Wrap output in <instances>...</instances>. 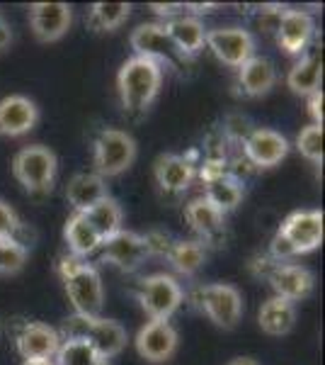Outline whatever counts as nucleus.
Here are the masks:
<instances>
[{
	"mask_svg": "<svg viewBox=\"0 0 325 365\" xmlns=\"http://www.w3.org/2000/svg\"><path fill=\"white\" fill-rule=\"evenodd\" d=\"M163 86V68L156 61L149 58L132 56L122 63L119 73H117V91L124 113L134 120L146 115V110L153 105Z\"/></svg>",
	"mask_w": 325,
	"mask_h": 365,
	"instance_id": "nucleus-1",
	"label": "nucleus"
},
{
	"mask_svg": "<svg viewBox=\"0 0 325 365\" xmlns=\"http://www.w3.org/2000/svg\"><path fill=\"white\" fill-rule=\"evenodd\" d=\"M58 275H61L75 314L100 317L105 307V287L97 268L87 263L85 258L63 256L58 261Z\"/></svg>",
	"mask_w": 325,
	"mask_h": 365,
	"instance_id": "nucleus-2",
	"label": "nucleus"
},
{
	"mask_svg": "<svg viewBox=\"0 0 325 365\" xmlns=\"http://www.w3.org/2000/svg\"><path fill=\"white\" fill-rule=\"evenodd\" d=\"M61 339H80L92 346L105 361H112L127 349V329L114 319L105 317L73 314L61 324Z\"/></svg>",
	"mask_w": 325,
	"mask_h": 365,
	"instance_id": "nucleus-3",
	"label": "nucleus"
},
{
	"mask_svg": "<svg viewBox=\"0 0 325 365\" xmlns=\"http://www.w3.org/2000/svg\"><path fill=\"white\" fill-rule=\"evenodd\" d=\"M56 170H58L56 154L39 144L25 146L13 158V175L20 180V185L25 187L29 195L34 197L51 192L56 180Z\"/></svg>",
	"mask_w": 325,
	"mask_h": 365,
	"instance_id": "nucleus-4",
	"label": "nucleus"
},
{
	"mask_svg": "<svg viewBox=\"0 0 325 365\" xmlns=\"http://www.w3.org/2000/svg\"><path fill=\"white\" fill-rule=\"evenodd\" d=\"M136 161V141L122 129H100L92 141V166L100 178H114Z\"/></svg>",
	"mask_w": 325,
	"mask_h": 365,
	"instance_id": "nucleus-5",
	"label": "nucleus"
},
{
	"mask_svg": "<svg viewBox=\"0 0 325 365\" xmlns=\"http://www.w3.org/2000/svg\"><path fill=\"white\" fill-rule=\"evenodd\" d=\"M192 302L218 329H226V331L238 327L240 317H243V297H240L238 287L228 285V282H211V285L194 287Z\"/></svg>",
	"mask_w": 325,
	"mask_h": 365,
	"instance_id": "nucleus-6",
	"label": "nucleus"
},
{
	"mask_svg": "<svg viewBox=\"0 0 325 365\" xmlns=\"http://www.w3.org/2000/svg\"><path fill=\"white\" fill-rule=\"evenodd\" d=\"M129 44L134 49V56L149 58L156 61L161 68H175V71H185V66L190 61L180 56V51L175 49L173 39H170L165 22H144L132 32Z\"/></svg>",
	"mask_w": 325,
	"mask_h": 365,
	"instance_id": "nucleus-7",
	"label": "nucleus"
},
{
	"mask_svg": "<svg viewBox=\"0 0 325 365\" xmlns=\"http://www.w3.org/2000/svg\"><path fill=\"white\" fill-rule=\"evenodd\" d=\"M136 297L141 302V309L151 317V322H170V317L180 309L185 292L173 275L153 273L139 282Z\"/></svg>",
	"mask_w": 325,
	"mask_h": 365,
	"instance_id": "nucleus-8",
	"label": "nucleus"
},
{
	"mask_svg": "<svg viewBox=\"0 0 325 365\" xmlns=\"http://www.w3.org/2000/svg\"><path fill=\"white\" fill-rule=\"evenodd\" d=\"M277 237L289 246L294 258L316 251L318 246L323 244V212L321 210L292 212V215L282 222Z\"/></svg>",
	"mask_w": 325,
	"mask_h": 365,
	"instance_id": "nucleus-9",
	"label": "nucleus"
},
{
	"mask_svg": "<svg viewBox=\"0 0 325 365\" xmlns=\"http://www.w3.org/2000/svg\"><path fill=\"white\" fill-rule=\"evenodd\" d=\"M206 46L223 66L240 68L255 56V39L243 27H214L206 29Z\"/></svg>",
	"mask_w": 325,
	"mask_h": 365,
	"instance_id": "nucleus-10",
	"label": "nucleus"
},
{
	"mask_svg": "<svg viewBox=\"0 0 325 365\" xmlns=\"http://www.w3.org/2000/svg\"><path fill=\"white\" fill-rule=\"evenodd\" d=\"M197 151L187 154H163L153 163V175H156L158 190L168 197H177L185 190H190L194 175H197Z\"/></svg>",
	"mask_w": 325,
	"mask_h": 365,
	"instance_id": "nucleus-11",
	"label": "nucleus"
},
{
	"mask_svg": "<svg viewBox=\"0 0 325 365\" xmlns=\"http://www.w3.org/2000/svg\"><path fill=\"white\" fill-rule=\"evenodd\" d=\"M15 346L25 361H54L61 334L41 322H22L15 327Z\"/></svg>",
	"mask_w": 325,
	"mask_h": 365,
	"instance_id": "nucleus-12",
	"label": "nucleus"
},
{
	"mask_svg": "<svg viewBox=\"0 0 325 365\" xmlns=\"http://www.w3.org/2000/svg\"><path fill=\"white\" fill-rule=\"evenodd\" d=\"M289 154V141L284 134L270 127H255L243 139V156L252 168H272L282 163Z\"/></svg>",
	"mask_w": 325,
	"mask_h": 365,
	"instance_id": "nucleus-13",
	"label": "nucleus"
},
{
	"mask_svg": "<svg viewBox=\"0 0 325 365\" xmlns=\"http://www.w3.org/2000/svg\"><path fill=\"white\" fill-rule=\"evenodd\" d=\"M265 278L270 280L272 290L277 297H284L289 302H299V299L309 297L313 292V273L306 266L297 263H270L265 268Z\"/></svg>",
	"mask_w": 325,
	"mask_h": 365,
	"instance_id": "nucleus-14",
	"label": "nucleus"
},
{
	"mask_svg": "<svg viewBox=\"0 0 325 365\" xmlns=\"http://www.w3.org/2000/svg\"><path fill=\"white\" fill-rule=\"evenodd\" d=\"M100 261L102 263H110V266L124 270V273H132L146 261V246H144V239L141 234H134V232H117L114 237L105 239L100 244Z\"/></svg>",
	"mask_w": 325,
	"mask_h": 365,
	"instance_id": "nucleus-15",
	"label": "nucleus"
},
{
	"mask_svg": "<svg viewBox=\"0 0 325 365\" xmlns=\"http://www.w3.org/2000/svg\"><path fill=\"white\" fill-rule=\"evenodd\" d=\"M73 8L66 3H34L29 5V27L39 42H58L70 29Z\"/></svg>",
	"mask_w": 325,
	"mask_h": 365,
	"instance_id": "nucleus-16",
	"label": "nucleus"
},
{
	"mask_svg": "<svg viewBox=\"0 0 325 365\" xmlns=\"http://www.w3.org/2000/svg\"><path fill=\"white\" fill-rule=\"evenodd\" d=\"M136 351L149 363H165L177 351V331L170 322H149L136 334Z\"/></svg>",
	"mask_w": 325,
	"mask_h": 365,
	"instance_id": "nucleus-17",
	"label": "nucleus"
},
{
	"mask_svg": "<svg viewBox=\"0 0 325 365\" xmlns=\"http://www.w3.org/2000/svg\"><path fill=\"white\" fill-rule=\"evenodd\" d=\"M316 25H313V17L306 10H292L284 8L279 20V27L275 32V39L279 44V49H284L289 56H301L309 49Z\"/></svg>",
	"mask_w": 325,
	"mask_h": 365,
	"instance_id": "nucleus-18",
	"label": "nucleus"
},
{
	"mask_svg": "<svg viewBox=\"0 0 325 365\" xmlns=\"http://www.w3.org/2000/svg\"><path fill=\"white\" fill-rule=\"evenodd\" d=\"M39 122V108L25 96H8L0 100V134L25 137Z\"/></svg>",
	"mask_w": 325,
	"mask_h": 365,
	"instance_id": "nucleus-19",
	"label": "nucleus"
},
{
	"mask_svg": "<svg viewBox=\"0 0 325 365\" xmlns=\"http://www.w3.org/2000/svg\"><path fill=\"white\" fill-rule=\"evenodd\" d=\"M165 29H168L175 49L180 51V56L187 58V61H192L194 56L202 54V49L206 46V27H204V22L194 15L185 13L180 17H173V20L165 22Z\"/></svg>",
	"mask_w": 325,
	"mask_h": 365,
	"instance_id": "nucleus-20",
	"label": "nucleus"
},
{
	"mask_svg": "<svg viewBox=\"0 0 325 365\" xmlns=\"http://www.w3.org/2000/svg\"><path fill=\"white\" fill-rule=\"evenodd\" d=\"M223 212H218L214 205L209 202L204 195L194 197L187 202L185 207V220L194 234H199L206 241H218L223 237V229H226V222H223Z\"/></svg>",
	"mask_w": 325,
	"mask_h": 365,
	"instance_id": "nucleus-21",
	"label": "nucleus"
},
{
	"mask_svg": "<svg viewBox=\"0 0 325 365\" xmlns=\"http://www.w3.org/2000/svg\"><path fill=\"white\" fill-rule=\"evenodd\" d=\"M277 83V68L270 58L252 56L238 68V88L247 98H262Z\"/></svg>",
	"mask_w": 325,
	"mask_h": 365,
	"instance_id": "nucleus-22",
	"label": "nucleus"
},
{
	"mask_svg": "<svg viewBox=\"0 0 325 365\" xmlns=\"http://www.w3.org/2000/svg\"><path fill=\"white\" fill-rule=\"evenodd\" d=\"M105 197H107V185L97 173H75L66 185V200L73 212H87Z\"/></svg>",
	"mask_w": 325,
	"mask_h": 365,
	"instance_id": "nucleus-23",
	"label": "nucleus"
},
{
	"mask_svg": "<svg viewBox=\"0 0 325 365\" xmlns=\"http://www.w3.org/2000/svg\"><path fill=\"white\" fill-rule=\"evenodd\" d=\"M294 322H297V304L284 297H270L257 312L260 329L270 336H284L294 329Z\"/></svg>",
	"mask_w": 325,
	"mask_h": 365,
	"instance_id": "nucleus-24",
	"label": "nucleus"
},
{
	"mask_svg": "<svg viewBox=\"0 0 325 365\" xmlns=\"http://www.w3.org/2000/svg\"><path fill=\"white\" fill-rule=\"evenodd\" d=\"M321 81H323V61L318 54H304L287 73V86L292 88V93L306 98L311 93L321 91Z\"/></svg>",
	"mask_w": 325,
	"mask_h": 365,
	"instance_id": "nucleus-25",
	"label": "nucleus"
},
{
	"mask_svg": "<svg viewBox=\"0 0 325 365\" xmlns=\"http://www.w3.org/2000/svg\"><path fill=\"white\" fill-rule=\"evenodd\" d=\"M63 239H66V244L70 249V256H75V258L90 256V253H95L100 249V244H102L95 234V229L87 225L82 212H73V215L68 217L66 227H63Z\"/></svg>",
	"mask_w": 325,
	"mask_h": 365,
	"instance_id": "nucleus-26",
	"label": "nucleus"
},
{
	"mask_svg": "<svg viewBox=\"0 0 325 365\" xmlns=\"http://www.w3.org/2000/svg\"><path fill=\"white\" fill-rule=\"evenodd\" d=\"M87 220V225L95 229V234L100 237V241L114 237L117 232H122V222H124V215H122V207L114 197H105L100 200L97 205H92L87 212H82Z\"/></svg>",
	"mask_w": 325,
	"mask_h": 365,
	"instance_id": "nucleus-27",
	"label": "nucleus"
},
{
	"mask_svg": "<svg viewBox=\"0 0 325 365\" xmlns=\"http://www.w3.org/2000/svg\"><path fill=\"white\" fill-rule=\"evenodd\" d=\"M170 261V266H173L180 275H194L199 268L204 266L206 261V249L202 241H192V239H177L173 241V246H170L168 256H165Z\"/></svg>",
	"mask_w": 325,
	"mask_h": 365,
	"instance_id": "nucleus-28",
	"label": "nucleus"
},
{
	"mask_svg": "<svg viewBox=\"0 0 325 365\" xmlns=\"http://www.w3.org/2000/svg\"><path fill=\"white\" fill-rule=\"evenodd\" d=\"M204 185H206L204 197L209 200L218 212H223V215H226V212H233L240 202H243V195H245L243 182L230 178V175H221V178H214V180L204 182Z\"/></svg>",
	"mask_w": 325,
	"mask_h": 365,
	"instance_id": "nucleus-29",
	"label": "nucleus"
},
{
	"mask_svg": "<svg viewBox=\"0 0 325 365\" xmlns=\"http://www.w3.org/2000/svg\"><path fill=\"white\" fill-rule=\"evenodd\" d=\"M132 15V5L129 3H95L87 13V27L92 32H112V29L122 27Z\"/></svg>",
	"mask_w": 325,
	"mask_h": 365,
	"instance_id": "nucleus-30",
	"label": "nucleus"
},
{
	"mask_svg": "<svg viewBox=\"0 0 325 365\" xmlns=\"http://www.w3.org/2000/svg\"><path fill=\"white\" fill-rule=\"evenodd\" d=\"M54 365H112L100 353L80 339H61Z\"/></svg>",
	"mask_w": 325,
	"mask_h": 365,
	"instance_id": "nucleus-31",
	"label": "nucleus"
},
{
	"mask_svg": "<svg viewBox=\"0 0 325 365\" xmlns=\"http://www.w3.org/2000/svg\"><path fill=\"white\" fill-rule=\"evenodd\" d=\"M323 127L321 125H309L304 127L299 132L297 137V149L299 154L304 158H309L311 163H316V166H321L323 163Z\"/></svg>",
	"mask_w": 325,
	"mask_h": 365,
	"instance_id": "nucleus-32",
	"label": "nucleus"
},
{
	"mask_svg": "<svg viewBox=\"0 0 325 365\" xmlns=\"http://www.w3.org/2000/svg\"><path fill=\"white\" fill-rule=\"evenodd\" d=\"M27 263V246L20 239H0V275H13Z\"/></svg>",
	"mask_w": 325,
	"mask_h": 365,
	"instance_id": "nucleus-33",
	"label": "nucleus"
},
{
	"mask_svg": "<svg viewBox=\"0 0 325 365\" xmlns=\"http://www.w3.org/2000/svg\"><path fill=\"white\" fill-rule=\"evenodd\" d=\"M144 246L149 256H168L170 246H173L175 239H170L168 232H161V229H151L149 234H144Z\"/></svg>",
	"mask_w": 325,
	"mask_h": 365,
	"instance_id": "nucleus-34",
	"label": "nucleus"
},
{
	"mask_svg": "<svg viewBox=\"0 0 325 365\" xmlns=\"http://www.w3.org/2000/svg\"><path fill=\"white\" fill-rule=\"evenodd\" d=\"M22 229V222L17 212L5 200H0V239H17V232Z\"/></svg>",
	"mask_w": 325,
	"mask_h": 365,
	"instance_id": "nucleus-35",
	"label": "nucleus"
},
{
	"mask_svg": "<svg viewBox=\"0 0 325 365\" xmlns=\"http://www.w3.org/2000/svg\"><path fill=\"white\" fill-rule=\"evenodd\" d=\"M151 10H153L156 15L165 17V20H173V17H180V15H185V13H187V5H182V3H177V5H173V3H168V5L153 3V5H151Z\"/></svg>",
	"mask_w": 325,
	"mask_h": 365,
	"instance_id": "nucleus-36",
	"label": "nucleus"
},
{
	"mask_svg": "<svg viewBox=\"0 0 325 365\" xmlns=\"http://www.w3.org/2000/svg\"><path fill=\"white\" fill-rule=\"evenodd\" d=\"M323 91H316L309 96V115L313 117V125H321L323 127Z\"/></svg>",
	"mask_w": 325,
	"mask_h": 365,
	"instance_id": "nucleus-37",
	"label": "nucleus"
},
{
	"mask_svg": "<svg viewBox=\"0 0 325 365\" xmlns=\"http://www.w3.org/2000/svg\"><path fill=\"white\" fill-rule=\"evenodd\" d=\"M10 39H13V37H10V29L3 22V25H0V49H5V46L10 44Z\"/></svg>",
	"mask_w": 325,
	"mask_h": 365,
	"instance_id": "nucleus-38",
	"label": "nucleus"
},
{
	"mask_svg": "<svg viewBox=\"0 0 325 365\" xmlns=\"http://www.w3.org/2000/svg\"><path fill=\"white\" fill-rule=\"evenodd\" d=\"M228 365H257V361H252V358H233Z\"/></svg>",
	"mask_w": 325,
	"mask_h": 365,
	"instance_id": "nucleus-39",
	"label": "nucleus"
},
{
	"mask_svg": "<svg viewBox=\"0 0 325 365\" xmlns=\"http://www.w3.org/2000/svg\"><path fill=\"white\" fill-rule=\"evenodd\" d=\"M22 365H54V361H25Z\"/></svg>",
	"mask_w": 325,
	"mask_h": 365,
	"instance_id": "nucleus-40",
	"label": "nucleus"
},
{
	"mask_svg": "<svg viewBox=\"0 0 325 365\" xmlns=\"http://www.w3.org/2000/svg\"><path fill=\"white\" fill-rule=\"evenodd\" d=\"M0 25H3V15H0Z\"/></svg>",
	"mask_w": 325,
	"mask_h": 365,
	"instance_id": "nucleus-41",
	"label": "nucleus"
}]
</instances>
